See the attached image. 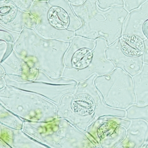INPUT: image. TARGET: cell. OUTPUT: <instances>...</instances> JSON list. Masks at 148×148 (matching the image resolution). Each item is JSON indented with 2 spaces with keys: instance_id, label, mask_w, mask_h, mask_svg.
Masks as SVG:
<instances>
[{
  "instance_id": "1",
  "label": "cell",
  "mask_w": 148,
  "mask_h": 148,
  "mask_svg": "<svg viewBox=\"0 0 148 148\" xmlns=\"http://www.w3.org/2000/svg\"><path fill=\"white\" fill-rule=\"evenodd\" d=\"M97 0H86L83 4L70 3L74 14L85 26V36L92 39L101 38L108 46L122 36L124 23L129 12L124 7L103 10Z\"/></svg>"
},
{
  "instance_id": "2",
  "label": "cell",
  "mask_w": 148,
  "mask_h": 148,
  "mask_svg": "<svg viewBox=\"0 0 148 148\" xmlns=\"http://www.w3.org/2000/svg\"><path fill=\"white\" fill-rule=\"evenodd\" d=\"M119 39L106 48V58L116 67L123 69L131 76H135L138 74L143 69V55L133 57L124 52L120 46Z\"/></svg>"
},
{
  "instance_id": "3",
  "label": "cell",
  "mask_w": 148,
  "mask_h": 148,
  "mask_svg": "<svg viewBox=\"0 0 148 148\" xmlns=\"http://www.w3.org/2000/svg\"><path fill=\"white\" fill-rule=\"evenodd\" d=\"M148 21V1L138 8L129 12L123 26V35H132L144 40L147 38L143 26Z\"/></svg>"
},
{
  "instance_id": "4",
  "label": "cell",
  "mask_w": 148,
  "mask_h": 148,
  "mask_svg": "<svg viewBox=\"0 0 148 148\" xmlns=\"http://www.w3.org/2000/svg\"><path fill=\"white\" fill-rule=\"evenodd\" d=\"M71 107L74 112L80 115H87L91 114L95 108L93 99L87 94L77 95L73 100Z\"/></svg>"
},
{
  "instance_id": "5",
  "label": "cell",
  "mask_w": 148,
  "mask_h": 148,
  "mask_svg": "<svg viewBox=\"0 0 148 148\" xmlns=\"http://www.w3.org/2000/svg\"><path fill=\"white\" fill-rule=\"evenodd\" d=\"M92 53L88 49H82L77 51L73 58V65L76 68L86 67L91 62Z\"/></svg>"
},
{
  "instance_id": "6",
  "label": "cell",
  "mask_w": 148,
  "mask_h": 148,
  "mask_svg": "<svg viewBox=\"0 0 148 148\" xmlns=\"http://www.w3.org/2000/svg\"><path fill=\"white\" fill-rule=\"evenodd\" d=\"M97 5L103 10H106L112 7H124L123 0H97Z\"/></svg>"
},
{
  "instance_id": "7",
  "label": "cell",
  "mask_w": 148,
  "mask_h": 148,
  "mask_svg": "<svg viewBox=\"0 0 148 148\" xmlns=\"http://www.w3.org/2000/svg\"><path fill=\"white\" fill-rule=\"evenodd\" d=\"M136 86L140 84H148V63L144 64L141 71L134 77Z\"/></svg>"
},
{
  "instance_id": "8",
  "label": "cell",
  "mask_w": 148,
  "mask_h": 148,
  "mask_svg": "<svg viewBox=\"0 0 148 148\" xmlns=\"http://www.w3.org/2000/svg\"><path fill=\"white\" fill-rule=\"evenodd\" d=\"M20 10L24 12L30 11L34 0H11Z\"/></svg>"
},
{
  "instance_id": "9",
  "label": "cell",
  "mask_w": 148,
  "mask_h": 148,
  "mask_svg": "<svg viewBox=\"0 0 148 148\" xmlns=\"http://www.w3.org/2000/svg\"><path fill=\"white\" fill-rule=\"evenodd\" d=\"M144 51L143 53L144 62L148 63V31L147 38L144 40Z\"/></svg>"
},
{
  "instance_id": "10",
  "label": "cell",
  "mask_w": 148,
  "mask_h": 148,
  "mask_svg": "<svg viewBox=\"0 0 148 148\" xmlns=\"http://www.w3.org/2000/svg\"><path fill=\"white\" fill-rule=\"evenodd\" d=\"M68 1L72 4L80 5L84 3L86 0H68Z\"/></svg>"
},
{
  "instance_id": "11",
  "label": "cell",
  "mask_w": 148,
  "mask_h": 148,
  "mask_svg": "<svg viewBox=\"0 0 148 148\" xmlns=\"http://www.w3.org/2000/svg\"><path fill=\"white\" fill-rule=\"evenodd\" d=\"M37 1H48L49 0H35Z\"/></svg>"
}]
</instances>
